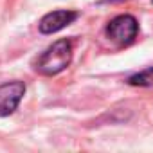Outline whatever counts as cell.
<instances>
[{
    "label": "cell",
    "mask_w": 153,
    "mask_h": 153,
    "mask_svg": "<svg viewBox=\"0 0 153 153\" xmlns=\"http://www.w3.org/2000/svg\"><path fill=\"white\" fill-rule=\"evenodd\" d=\"M72 61V43L67 38H61L49 45L34 63V68L43 76H56L65 70Z\"/></svg>",
    "instance_id": "obj_1"
},
{
    "label": "cell",
    "mask_w": 153,
    "mask_h": 153,
    "mask_svg": "<svg viewBox=\"0 0 153 153\" xmlns=\"http://www.w3.org/2000/svg\"><path fill=\"white\" fill-rule=\"evenodd\" d=\"M139 34V22L131 15H119L112 18L106 25V36L119 43V45H130Z\"/></svg>",
    "instance_id": "obj_2"
},
{
    "label": "cell",
    "mask_w": 153,
    "mask_h": 153,
    "mask_svg": "<svg viewBox=\"0 0 153 153\" xmlns=\"http://www.w3.org/2000/svg\"><path fill=\"white\" fill-rule=\"evenodd\" d=\"M25 94V85L22 81H11L0 85V117L11 115Z\"/></svg>",
    "instance_id": "obj_3"
},
{
    "label": "cell",
    "mask_w": 153,
    "mask_h": 153,
    "mask_svg": "<svg viewBox=\"0 0 153 153\" xmlns=\"http://www.w3.org/2000/svg\"><path fill=\"white\" fill-rule=\"evenodd\" d=\"M76 18H78V13H76V11L58 9V11L47 13V15L40 20L38 29H40L42 34H54V33L65 29L67 25H70Z\"/></svg>",
    "instance_id": "obj_4"
},
{
    "label": "cell",
    "mask_w": 153,
    "mask_h": 153,
    "mask_svg": "<svg viewBox=\"0 0 153 153\" xmlns=\"http://www.w3.org/2000/svg\"><path fill=\"white\" fill-rule=\"evenodd\" d=\"M128 83L133 85V87H153V67L130 76Z\"/></svg>",
    "instance_id": "obj_5"
}]
</instances>
